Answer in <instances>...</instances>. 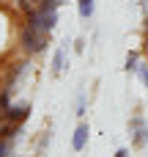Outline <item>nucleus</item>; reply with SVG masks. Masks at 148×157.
Returning <instances> with one entry per match:
<instances>
[{
    "mask_svg": "<svg viewBox=\"0 0 148 157\" xmlns=\"http://www.w3.org/2000/svg\"><path fill=\"white\" fill-rule=\"evenodd\" d=\"M77 116H85V94H77Z\"/></svg>",
    "mask_w": 148,
    "mask_h": 157,
    "instance_id": "nucleus-9",
    "label": "nucleus"
},
{
    "mask_svg": "<svg viewBox=\"0 0 148 157\" xmlns=\"http://www.w3.org/2000/svg\"><path fill=\"white\" fill-rule=\"evenodd\" d=\"M137 63H140V55H137V52H129V55H126V72H135Z\"/></svg>",
    "mask_w": 148,
    "mask_h": 157,
    "instance_id": "nucleus-8",
    "label": "nucleus"
},
{
    "mask_svg": "<svg viewBox=\"0 0 148 157\" xmlns=\"http://www.w3.org/2000/svg\"><path fill=\"white\" fill-rule=\"evenodd\" d=\"M74 50L82 52V50H85V39H77V41H74Z\"/></svg>",
    "mask_w": 148,
    "mask_h": 157,
    "instance_id": "nucleus-11",
    "label": "nucleus"
},
{
    "mask_svg": "<svg viewBox=\"0 0 148 157\" xmlns=\"http://www.w3.org/2000/svg\"><path fill=\"white\" fill-rule=\"evenodd\" d=\"M115 157H129V149H118V152H115Z\"/></svg>",
    "mask_w": 148,
    "mask_h": 157,
    "instance_id": "nucleus-12",
    "label": "nucleus"
},
{
    "mask_svg": "<svg viewBox=\"0 0 148 157\" xmlns=\"http://www.w3.org/2000/svg\"><path fill=\"white\" fill-rule=\"evenodd\" d=\"M93 8H96V0H77V11L82 19H91L93 17Z\"/></svg>",
    "mask_w": 148,
    "mask_h": 157,
    "instance_id": "nucleus-6",
    "label": "nucleus"
},
{
    "mask_svg": "<svg viewBox=\"0 0 148 157\" xmlns=\"http://www.w3.org/2000/svg\"><path fill=\"white\" fill-rule=\"evenodd\" d=\"M135 75L140 77V83H143V86H148V63H137Z\"/></svg>",
    "mask_w": 148,
    "mask_h": 157,
    "instance_id": "nucleus-7",
    "label": "nucleus"
},
{
    "mask_svg": "<svg viewBox=\"0 0 148 157\" xmlns=\"http://www.w3.org/2000/svg\"><path fill=\"white\" fill-rule=\"evenodd\" d=\"M38 3H41V0H19V6H22L25 11H27V8H36Z\"/></svg>",
    "mask_w": 148,
    "mask_h": 157,
    "instance_id": "nucleus-10",
    "label": "nucleus"
},
{
    "mask_svg": "<svg viewBox=\"0 0 148 157\" xmlns=\"http://www.w3.org/2000/svg\"><path fill=\"white\" fill-rule=\"evenodd\" d=\"M27 113H30V105H27V102H22V105H8V108L3 110V119H5V121L19 124V121H25V119H27Z\"/></svg>",
    "mask_w": 148,
    "mask_h": 157,
    "instance_id": "nucleus-3",
    "label": "nucleus"
},
{
    "mask_svg": "<svg viewBox=\"0 0 148 157\" xmlns=\"http://www.w3.org/2000/svg\"><path fill=\"white\" fill-rule=\"evenodd\" d=\"M63 69H66V47L55 50V55H52V75L58 77V75H63Z\"/></svg>",
    "mask_w": 148,
    "mask_h": 157,
    "instance_id": "nucleus-5",
    "label": "nucleus"
},
{
    "mask_svg": "<svg viewBox=\"0 0 148 157\" xmlns=\"http://www.w3.org/2000/svg\"><path fill=\"white\" fill-rule=\"evenodd\" d=\"M19 41H22V50L27 52V55H36V52H41V50H47V41H49V33H44V30H38V28H33V25H22V33H19Z\"/></svg>",
    "mask_w": 148,
    "mask_h": 157,
    "instance_id": "nucleus-1",
    "label": "nucleus"
},
{
    "mask_svg": "<svg viewBox=\"0 0 148 157\" xmlns=\"http://www.w3.org/2000/svg\"><path fill=\"white\" fill-rule=\"evenodd\" d=\"M88 135H91V127H88L85 121H80L77 130H74V135H71V149H74V152H82V149L88 146Z\"/></svg>",
    "mask_w": 148,
    "mask_h": 157,
    "instance_id": "nucleus-4",
    "label": "nucleus"
},
{
    "mask_svg": "<svg viewBox=\"0 0 148 157\" xmlns=\"http://www.w3.org/2000/svg\"><path fill=\"white\" fill-rule=\"evenodd\" d=\"M129 135H132V144L137 149H146L148 146V121L143 119V113H135L132 121H129Z\"/></svg>",
    "mask_w": 148,
    "mask_h": 157,
    "instance_id": "nucleus-2",
    "label": "nucleus"
}]
</instances>
